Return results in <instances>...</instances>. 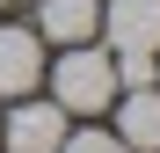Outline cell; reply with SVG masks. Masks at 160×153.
Instances as JSON below:
<instances>
[{
  "label": "cell",
  "mask_w": 160,
  "mask_h": 153,
  "mask_svg": "<svg viewBox=\"0 0 160 153\" xmlns=\"http://www.w3.org/2000/svg\"><path fill=\"white\" fill-rule=\"evenodd\" d=\"M51 102L73 110V117L109 110V102H117V66H109V51H95V44H66V59L51 66Z\"/></svg>",
  "instance_id": "cell-1"
},
{
  "label": "cell",
  "mask_w": 160,
  "mask_h": 153,
  "mask_svg": "<svg viewBox=\"0 0 160 153\" xmlns=\"http://www.w3.org/2000/svg\"><path fill=\"white\" fill-rule=\"evenodd\" d=\"M58 139H66V110L58 102H22L0 124V146L8 153H58Z\"/></svg>",
  "instance_id": "cell-2"
},
{
  "label": "cell",
  "mask_w": 160,
  "mask_h": 153,
  "mask_svg": "<svg viewBox=\"0 0 160 153\" xmlns=\"http://www.w3.org/2000/svg\"><path fill=\"white\" fill-rule=\"evenodd\" d=\"M95 29H109V51H160V0H109Z\"/></svg>",
  "instance_id": "cell-3"
},
{
  "label": "cell",
  "mask_w": 160,
  "mask_h": 153,
  "mask_svg": "<svg viewBox=\"0 0 160 153\" xmlns=\"http://www.w3.org/2000/svg\"><path fill=\"white\" fill-rule=\"evenodd\" d=\"M44 80V37L37 29H0V95H29Z\"/></svg>",
  "instance_id": "cell-4"
},
{
  "label": "cell",
  "mask_w": 160,
  "mask_h": 153,
  "mask_svg": "<svg viewBox=\"0 0 160 153\" xmlns=\"http://www.w3.org/2000/svg\"><path fill=\"white\" fill-rule=\"evenodd\" d=\"M95 22H102V0H44V8H37V37H51V44H88Z\"/></svg>",
  "instance_id": "cell-5"
},
{
  "label": "cell",
  "mask_w": 160,
  "mask_h": 153,
  "mask_svg": "<svg viewBox=\"0 0 160 153\" xmlns=\"http://www.w3.org/2000/svg\"><path fill=\"white\" fill-rule=\"evenodd\" d=\"M117 139L131 153H160V88H131L117 110Z\"/></svg>",
  "instance_id": "cell-6"
},
{
  "label": "cell",
  "mask_w": 160,
  "mask_h": 153,
  "mask_svg": "<svg viewBox=\"0 0 160 153\" xmlns=\"http://www.w3.org/2000/svg\"><path fill=\"white\" fill-rule=\"evenodd\" d=\"M109 66H117V88H153V80H160V66H153V51H117Z\"/></svg>",
  "instance_id": "cell-7"
},
{
  "label": "cell",
  "mask_w": 160,
  "mask_h": 153,
  "mask_svg": "<svg viewBox=\"0 0 160 153\" xmlns=\"http://www.w3.org/2000/svg\"><path fill=\"white\" fill-rule=\"evenodd\" d=\"M58 153H131V146L109 131H73V139H58Z\"/></svg>",
  "instance_id": "cell-8"
},
{
  "label": "cell",
  "mask_w": 160,
  "mask_h": 153,
  "mask_svg": "<svg viewBox=\"0 0 160 153\" xmlns=\"http://www.w3.org/2000/svg\"><path fill=\"white\" fill-rule=\"evenodd\" d=\"M0 8H8V0H0Z\"/></svg>",
  "instance_id": "cell-9"
}]
</instances>
